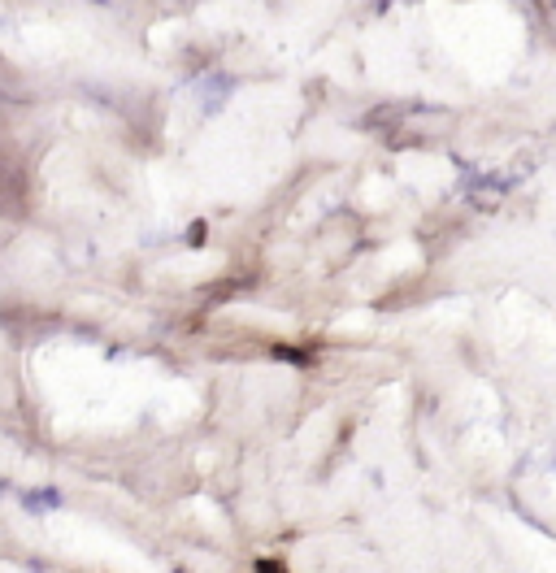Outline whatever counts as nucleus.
I'll return each mask as SVG.
<instances>
[{
    "mask_svg": "<svg viewBox=\"0 0 556 573\" xmlns=\"http://www.w3.org/2000/svg\"><path fill=\"white\" fill-rule=\"evenodd\" d=\"M22 504L31 513H40V509H53V504H61L57 491H22Z\"/></svg>",
    "mask_w": 556,
    "mask_h": 573,
    "instance_id": "1",
    "label": "nucleus"
}]
</instances>
